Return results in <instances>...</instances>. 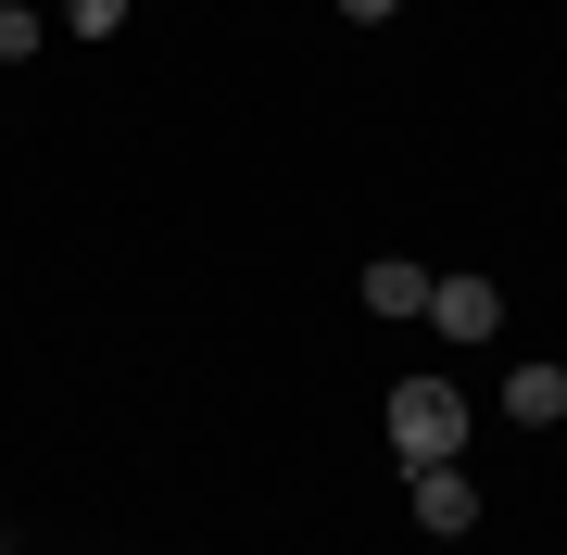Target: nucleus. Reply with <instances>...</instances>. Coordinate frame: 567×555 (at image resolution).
<instances>
[{"label":"nucleus","mask_w":567,"mask_h":555,"mask_svg":"<svg viewBox=\"0 0 567 555\" xmlns=\"http://www.w3.org/2000/svg\"><path fill=\"white\" fill-rule=\"evenodd\" d=\"M365 316H429V266H404V253L365 266Z\"/></svg>","instance_id":"obj_5"},{"label":"nucleus","mask_w":567,"mask_h":555,"mask_svg":"<svg viewBox=\"0 0 567 555\" xmlns=\"http://www.w3.org/2000/svg\"><path fill=\"white\" fill-rule=\"evenodd\" d=\"M39 39H51V25L25 13V0H0V63H25V51H39Z\"/></svg>","instance_id":"obj_6"},{"label":"nucleus","mask_w":567,"mask_h":555,"mask_svg":"<svg viewBox=\"0 0 567 555\" xmlns=\"http://www.w3.org/2000/svg\"><path fill=\"white\" fill-rule=\"evenodd\" d=\"M505 417H517V430H555V417H567V367H517L505 379Z\"/></svg>","instance_id":"obj_4"},{"label":"nucleus","mask_w":567,"mask_h":555,"mask_svg":"<svg viewBox=\"0 0 567 555\" xmlns=\"http://www.w3.org/2000/svg\"><path fill=\"white\" fill-rule=\"evenodd\" d=\"M391 454H404V467H454L466 454V391L454 379H404L391 391Z\"/></svg>","instance_id":"obj_1"},{"label":"nucleus","mask_w":567,"mask_h":555,"mask_svg":"<svg viewBox=\"0 0 567 555\" xmlns=\"http://www.w3.org/2000/svg\"><path fill=\"white\" fill-rule=\"evenodd\" d=\"M416 517H429V531H480V480H466V467H416Z\"/></svg>","instance_id":"obj_3"},{"label":"nucleus","mask_w":567,"mask_h":555,"mask_svg":"<svg viewBox=\"0 0 567 555\" xmlns=\"http://www.w3.org/2000/svg\"><path fill=\"white\" fill-rule=\"evenodd\" d=\"M429 329H442V341H492V329H505V290H492V278H429Z\"/></svg>","instance_id":"obj_2"},{"label":"nucleus","mask_w":567,"mask_h":555,"mask_svg":"<svg viewBox=\"0 0 567 555\" xmlns=\"http://www.w3.org/2000/svg\"><path fill=\"white\" fill-rule=\"evenodd\" d=\"M63 25H76V39H114V25H126V0H63Z\"/></svg>","instance_id":"obj_7"},{"label":"nucleus","mask_w":567,"mask_h":555,"mask_svg":"<svg viewBox=\"0 0 567 555\" xmlns=\"http://www.w3.org/2000/svg\"><path fill=\"white\" fill-rule=\"evenodd\" d=\"M341 13H353V25H391V13H404V0H341Z\"/></svg>","instance_id":"obj_8"}]
</instances>
